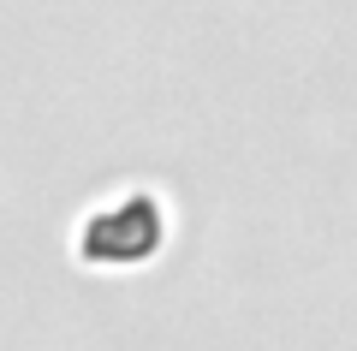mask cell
Wrapping results in <instances>:
<instances>
[{"mask_svg":"<svg viewBox=\"0 0 357 351\" xmlns=\"http://www.w3.org/2000/svg\"><path fill=\"white\" fill-rule=\"evenodd\" d=\"M167 244V202L155 191H119L77 221L72 251L89 268H143Z\"/></svg>","mask_w":357,"mask_h":351,"instance_id":"1","label":"cell"}]
</instances>
